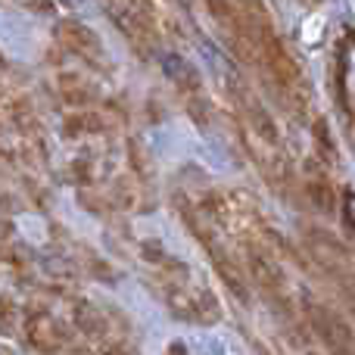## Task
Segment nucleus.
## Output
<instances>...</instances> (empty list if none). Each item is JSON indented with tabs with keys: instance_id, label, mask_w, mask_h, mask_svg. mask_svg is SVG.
Wrapping results in <instances>:
<instances>
[{
	"instance_id": "obj_6",
	"label": "nucleus",
	"mask_w": 355,
	"mask_h": 355,
	"mask_svg": "<svg viewBox=\"0 0 355 355\" xmlns=\"http://www.w3.org/2000/svg\"><path fill=\"white\" fill-rule=\"evenodd\" d=\"M19 334H22L25 343L37 352H72V349H78V346H75V334L69 331L53 312H47V309H41V306L25 309L22 318H19Z\"/></svg>"
},
{
	"instance_id": "obj_7",
	"label": "nucleus",
	"mask_w": 355,
	"mask_h": 355,
	"mask_svg": "<svg viewBox=\"0 0 355 355\" xmlns=\"http://www.w3.org/2000/svg\"><path fill=\"white\" fill-rule=\"evenodd\" d=\"M302 312H306L309 331L321 340V346L331 352H355V334L349 327V321L331 309L327 302H321L318 296L306 293L302 296Z\"/></svg>"
},
{
	"instance_id": "obj_15",
	"label": "nucleus",
	"mask_w": 355,
	"mask_h": 355,
	"mask_svg": "<svg viewBox=\"0 0 355 355\" xmlns=\"http://www.w3.org/2000/svg\"><path fill=\"white\" fill-rule=\"evenodd\" d=\"M340 209H343V227L355 240V190H346V193L340 196Z\"/></svg>"
},
{
	"instance_id": "obj_16",
	"label": "nucleus",
	"mask_w": 355,
	"mask_h": 355,
	"mask_svg": "<svg viewBox=\"0 0 355 355\" xmlns=\"http://www.w3.org/2000/svg\"><path fill=\"white\" fill-rule=\"evenodd\" d=\"M12 324H16V309H12L10 300H3V334L6 337L12 334Z\"/></svg>"
},
{
	"instance_id": "obj_17",
	"label": "nucleus",
	"mask_w": 355,
	"mask_h": 355,
	"mask_svg": "<svg viewBox=\"0 0 355 355\" xmlns=\"http://www.w3.org/2000/svg\"><path fill=\"white\" fill-rule=\"evenodd\" d=\"M181 6H193V0H181Z\"/></svg>"
},
{
	"instance_id": "obj_10",
	"label": "nucleus",
	"mask_w": 355,
	"mask_h": 355,
	"mask_svg": "<svg viewBox=\"0 0 355 355\" xmlns=\"http://www.w3.org/2000/svg\"><path fill=\"white\" fill-rule=\"evenodd\" d=\"M56 37H60V44L66 47V53L78 56V60H91V62L106 60L100 37L94 35L87 25H81V22H60Z\"/></svg>"
},
{
	"instance_id": "obj_1",
	"label": "nucleus",
	"mask_w": 355,
	"mask_h": 355,
	"mask_svg": "<svg viewBox=\"0 0 355 355\" xmlns=\"http://www.w3.org/2000/svg\"><path fill=\"white\" fill-rule=\"evenodd\" d=\"M144 262H147V287L156 293V300L168 309V315H175L178 321L187 324H215L221 321V306L215 300V293L190 271V265H184L181 259L168 256L159 246H144Z\"/></svg>"
},
{
	"instance_id": "obj_2",
	"label": "nucleus",
	"mask_w": 355,
	"mask_h": 355,
	"mask_svg": "<svg viewBox=\"0 0 355 355\" xmlns=\"http://www.w3.org/2000/svg\"><path fill=\"white\" fill-rule=\"evenodd\" d=\"M231 94H234V106H237L240 137H243L246 153L252 156L256 168L268 178L277 190H287V184L293 181V172H290V159H287V150H284L277 122L271 119L265 103L246 85L234 81Z\"/></svg>"
},
{
	"instance_id": "obj_11",
	"label": "nucleus",
	"mask_w": 355,
	"mask_h": 355,
	"mask_svg": "<svg viewBox=\"0 0 355 355\" xmlns=\"http://www.w3.org/2000/svg\"><path fill=\"white\" fill-rule=\"evenodd\" d=\"M112 202L125 212H153V196H150V181L137 178L135 172L116 178L112 184Z\"/></svg>"
},
{
	"instance_id": "obj_12",
	"label": "nucleus",
	"mask_w": 355,
	"mask_h": 355,
	"mask_svg": "<svg viewBox=\"0 0 355 355\" xmlns=\"http://www.w3.org/2000/svg\"><path fill=\"white\" fill-rule=\"evenodd\" d=\"M112 119L106 116L103 110H97V106H81V110H75L72 116L62 119V131H66V137H91V135H110L112 131Z\"/></svg>"
},
{
	"instance_id": "obj_5",
	"label": "nucleus",
	"mask_w": 355,
	"mask_h": 355,
	"mask_svg": "<svg viewBox=\"0 0 355 355\" xmlns=\"http://www.w3.org/2000/svg\"><path fill=\"white\" fill-rule=\"evenodd\" d=\"M306 243L312 259L318 262V268L343 290L346 300L355 306V252L343 240L331 237L327 231H315V227L306 231Z\"/></svg>"
},
{
	"instance_id": "obj_9",
	"label": "nucleus",
	"mask_w": 355,
	"mask_h": 355,
	"mask_svg": "<svg viewBox=\"0 0 355 355\" xmlns=\"http://www.w3.org/2000/svg\"><path fill=\"white\" fill-rule=\"evenodd\" d=\"M327 162L309 159L306 175H302V196L309 200V206L318 209L321 215H331L337 209V190H334L331 178H327Z\"/></svg>"
},
{
	"instance_id": "obj_4",
	"label": "nucleus",
	"mask_w": 355,
	"mask_h": 355,
	"mask_svg": "<svg viewBox=\"0 0 355 355\" xmlns=\"http://www.w3.org/2000/svg\"><path fill=\"white\" fill-rule=\"evenodd\" d=\"M106 12L110 19L122 28L128 44L141 56L156 53L159 47V22H156V10L150 0H106Z\"/></svg>"
},
{
	"instance_id": "obj_3",
	"label": "nucleus",
	"mask_w": 355,
	"mask_h": 355,
	"mask_svg": "<svg viewBox=\"0 0 355 355\" xmlns=\"http://www.w3.org/2000/svg\"><path fill=\"white\" fill-rule=\"evenodd\" d=\"M72 324L85 340H91L94 349L100 352H128L135 346L128 343L131 327L128 318L116 309L94 306L87 300H72Z\"/></svg>"
},
{
	"instance_id": "obj_14",
	"label": "nucleus",
	"mask_w": 355,
	"mask_h": 355,
	"mask_svg": "<svg viewBox=\"0 0 355 355\" xmlns=\"http://www.w3.org/2000/svg\"><path fill=\"white\" fill-rule=\"evenodd\" d=\"M312 141H315V153H318V159L327 162V166H337L340 150H337V141H334V135H331V122H327L324 116L312 119Z\"/></svg>"
},
{
	"instance_id": "obj_13",
	"label": "nucleus",
	"mask_w": 355,
	"mask_h": 355,
	"mask_svg": "<svg viewBox=\"0 0 355 355\" xmlns=\"http://www.w3.org/2000/svg\"><path fill=\"white\" fill-rule=\"evenodd\" d=\"M56 91H60L62 103L81 110V106H97V91L91 87V81L81 78L78 72H62L56 78Z\"/></svg>"
},
{
	"instance_id": "obj_8",
	"label": "nucleus",
	"mask_w": 355,
	"mask_h": 355,
	"mask_svg": "<svg viewBox=\"0 0 355 355\" xmlns=\"http://www.w3.org/2000/svg\"><path fill=\"white\" fill-rule=\"evenodd\" d=\"M162 72H166V78L175 85L178 97L184 100L190 119H193L196 125H202V128H206L209 116H212V103L206 100L200 72H196V69L190 66V62L184 60L181 53H166V56H162Z\"/></svg>"
}]
</instances>
